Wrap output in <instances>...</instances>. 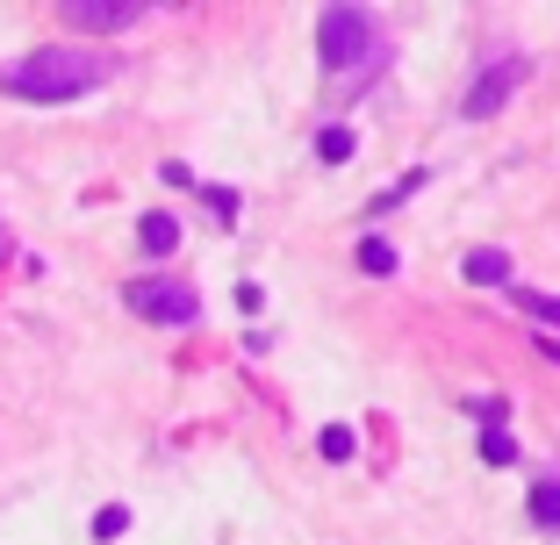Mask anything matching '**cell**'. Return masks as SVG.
<instances>
[{"mask_svg":"<svg viewBox=\"0 0 560 545\" xmlns=\"http://www.w3.org/2000/svg\"><path fill=\"white\" fill-rule=\"evenodd\" d=\"M101 80H108V58H94L80 44H36L30 58L0 66V94H15V100H80Z\"/></svg>","mask_w":560,"mask_h":545,"instance_id":"cell-1","label":"cell"},{"mask_svg":"<svg viewBox=\"0 0 560 545\" xmlns=\"http://www.w3.org/2000/svg\"><path fill=\"white\" fill-rule=\"evenodd\" d=\"M316 50H324V66L338 72V80H374V72L388 66V36L374 29L366 8H324V22H316Z\"/></svg>","mask_w":560,"mask_h":545,"instance_id":"cell-2","label":"cell"},{"mask_svg":"<svg viewBox=\"0 0 560 545\" xmlns=\"http://www.w3.org/2000/svg\"><path fill=\"white\" fill-rule=\"evenodd\" d=\"M122 301H130L137 316H151V323H173V331L201 316V295H195L187 281H165V273H151V281H130V287H122Z\"/></svg>","mask_w":560,"mask_h":545,"instance_id":"cell-3","label":"cell"},{"mask_svg":"<svg viewBox=\"0 0 560 545\" xmlns=\"http://www.w3.org/2000/svg\"><path fill=\"white\" fill-rule=\"evenodd\" d=\"M525 80H532V58H495V66H489V72H481V80L460 94V116H467V122L503 116V108H511V94H517Z\"/></svg>","mask_w":560,"mask_h":545,"instance_id":"cell-4","label":"cell"},{"mask_svg":"<svg viewBox=\"0 0 560 545\" xmlns=\"http://www.w3.org/2000/svg\"><path fill=\"white\" fill-rule=\"evenodd\" d=\"M66 22L72 29H130V22H144V0H66Z\"/></svg>","mask_w":560,"mask_h":545,"instance_id":"cell-5","label":"cell"},{"mask_svg":"<svg viewBox=\"0 0 560 545\" xmlns=\"http://www.w3.org/2000/svg\"><path fill=\"white\" fill-rule=\"evenodd\" d=\"M475 287H511V251H495V245H481V251H467V265H460Z\"/></svg>","mask_w":560,"mask_h":545,"instance_id":"cell-6","label":"cell"},{"mask_svg":"<svg viewBox=\"0 0 560 545\" xmlns=\"http://www.w3.org/2000/svg\"><path fill=\"white\" fill-rule=\"evenodd\" d=\"M137 245L151 251V259H173V251H180V223H173V215H144V223H137Z\"/></svg>","mask_w":560,"mask_h":545,"instance_id":"cell-7","label":"cell"},{"mask_svg":"<svg viewBox=\"0 0 560 545\" xmlns=\"http://www.w3.org/2000/svg\"><path fill=\"white\" fill-rule=\"evenodd\" d=\"M511 309L532 316V323H546V331H560V295H539V287H511Z\"/></svg>","mask_w":560,"mask_h":545,"instance_id":"cell-8","label":"cell"},{"mask_svg":"<svg viewBox=\"0 0 560 545\" xmlns=\"http://www.w3.org/2000/svg\"><path fill=\"white\" fill-rule=\"evenodd\" d=\"M396 245H381V237H360V273H374V281H388V273H396Z\"/></svg>","mask_w":560,"mask_h":545,"instance_id":"cell-9","label":"cell"},{"mask_svg":"<svg viewBox=\"0 0 560 545\" xmlns=\"http://www.w3.org/2000/svg\"><path fill=\"white\" fill-rule=\"evenodd\" d=\"M532 524L560 531V481H539V488H532Z\"/></svg>","mask_w":560,"mask_h":545,"instance_id":"cell-10","label":"cell"},{"mask_svg":"<svg viewBox=\"0 0 560 545\" xmlns=\"http://www.w3.org/2000/svg\"><path fill=\"white\" fill-rule=\"evenodd\" d=\"M316 158H324V166H346V158H352V130H346V122H330V130L316 137Z\"/></svg>","mask_w":560,"mask_h":545,"instance_id":"cell-11","label":"cell"},{"mask_svg":"<svg viewBox=\"0 0 560 545\" xmlns=\"http://www.w3.org/2000/svg\"><path fill=\"white\" fill-rule=\"evenodd\" d=\"M481 460H489V466H511L517 460V438L503 424H489V430H481Z\"/></svg>","mask_w":560,"mask_h":545,"instance_id":"cell-12","label":"cell"},{"mask_svg":"<svg viewBox=\"0 0 560 545\" xmlns=\"http://www.w3.org/2000/svg\"><path fill=\"white\" fill-rule=\"evenodd\" d=\"M316 446H324V460H352V452H360V430H352V424H330Z\"/></svg>","mask_w":560,"mask_h":545,"instance_id":"cell-13","label":"cell"},{"mask_svg":"<svg viewBox=\"0 0 560 545\" xmlns=\"http://www.w3.org/2000/svg\"><path fill=\"white\" fill-rule=\"evenodd\" d=\"M122 531H130V510H122V502L94 510V538H101V545H108V538H122Z\"/></svg>","mask_w":560,"mask_h":545,"instance_id":"cell-14","label":"cell"},{"mask_svg":"<svg viewBox=\"0 0 560 545\" xmlns=\"http://www.w3.org/2000/svg\"><path fill=\"white\" fill-rule=\"evenodd\" d=\"M201 201H209V215L223 223V230L237 223V194H231V187H201Z\"/></svg>","mask_w":560,"mask_h":545,"instance_id":"cell-15","label":"cell"},{"mask_svg":"<svg viewBox=\"0 0 560 545\" xmlns=\"http://www.w3.org/2000/svg\"><path fill=\"white\" fill-rule=\"evenodd\" d=\"M539 352H546V359H553V366H560V337H539Z\"/></svg>","mask_w":560,"mask_h":545,"instance_id":"cell-16","label":"cell"},{"mask_svg":"<svg viewBox=\"0 0 560 545\" xmlns=\"http://www.w3.org/2000/svg\"><path fill=\"white\" fill-rule=\"evenodd\" d=\"M0 251H8V237H0Z\"/></svg>","mask_w":560,"mask_h":545,"instance_id":"cell-17","label":"cell"}]
</instances>
